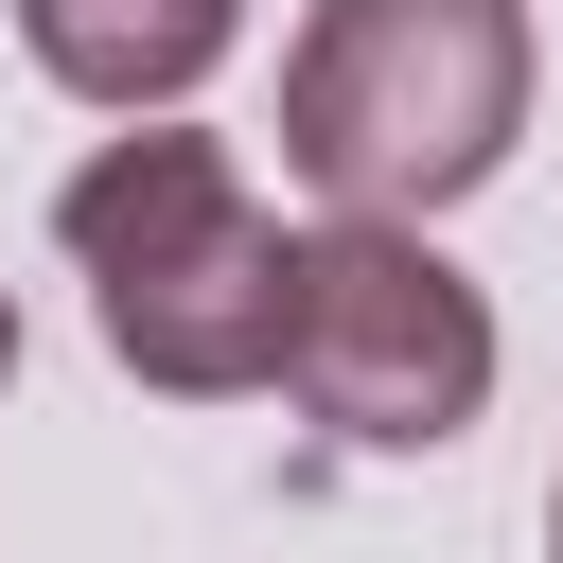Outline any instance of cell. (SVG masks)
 Returning <instances> with one entry per match:
<instances>
[{"label": "cell", "instance_id": "cell-3", "mask_svg": "<svg viewBox=\"0 0 563 563\" xmlns=\"http://www.w3.org/2000/svg\"><path fill=\"white\" fill-rule=\"evenodd\" d=\"M282 387L352 457H440L493 405V299L422 229H317L299 246V317H282Z\"/></svg>", "mask_w": 563, "mask_h": 563}, {"label": "cell", "instance_id": "cell-1", "mask_svg": "<svg viewBox=\"0 0 563 563\" xmlns=\"http://www.w3.org/2000/svg\"><path fill=\"white\" fill-rule=\"evenodd\" d=\"M528 141V0H317L282 53V176L334 229H422Z\"/></svg>", "mask_w": 563, "mask_h": 563}, {"label": "cell", "instance_id": "cell-2", "mask_svg": "<svg viewBox=\"0 0 563 563\" xmlns=\"http://www.w3.org/2000/svg\"><path fill=\"white\" fill-rule=\"evenodd\" d=\"M53 229H70V264H88V317H106V352H123L141 387H176V405L282 387L299 246H282V211L229 176V141H194V123H141V141H106V158L53 194Z\"/></svg>", "mask_w": 563, "mask_h": 563}, {"label": "cell", "instance_id": "cell-5", "mask_svg": "<svg viewBox=\"0 0 563 563\" xmlns=\"http://www.w3.org/2000/svg\"><path fill=\"white\" fill-rule=\"evenodd\" d=\"M545 563H563V493H545Z\"/></svg>", "mask_w": 563, "mask_h": 563}, {"label": "cell", "instance_id": "cell-4", "mask_svg": "<svg viewBox=\"0 0 563 563\" xmlns=\"http://www.w3.org/2000/svg\"><path fill=\"white\" fill-rule=\"evenodd\" d=\"M229 18L246 0H18V35H35V70L53 88H88V106H176L211 53H229Z\"/></svg>", "mask_w": 563, "mask_h": 563}, {"label": "cell", "instance_id": "cell-6", "mask_svg": "<svg viewBox=\"0 0 563 563\" xmlns=\"http://www.w3.org/2000/svg\"><path fill=\"white\" fill-rule=\"evenodd\" d=\"M0 369H18V299H0Z\"/></svg>", "mask_w": 563, "mask_h": 563}]
</instances>
